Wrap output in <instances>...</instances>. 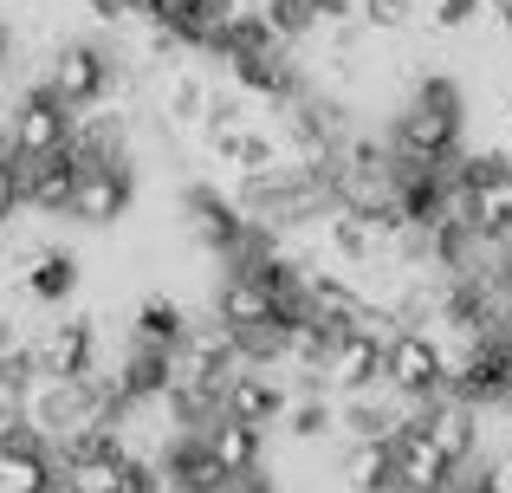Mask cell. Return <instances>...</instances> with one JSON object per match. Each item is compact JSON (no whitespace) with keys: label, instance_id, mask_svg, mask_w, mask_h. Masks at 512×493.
Wrapping results in <instances>:
<instances>
[{"label":"cell","instance_id":"1","mask_svg":"<svg viewBox=\"0 0 512 493\" xmlns=\"http://www.w3.org/2000/svg\"><path fill=\"white\" fill-rule=\"evenodd\" d=\"M111 85H117V59L98 46V39H59V46L46 52V65H39V91H52L65 111L104 104Z\"/></svg>","mask_w":512,"mask_h":493},{"label":"cell","instance_id":"2","mask_svg":"<svg viewBox=\"0 0 512 493\" xmlns=\"http://www.w3.org/2000/svg\"><path fill=\"white\" fill-rule=\"evenodd\" d=\"M137 195H143L137 163H124V156H111V163H78L65 221H78V228H117V221H130Z\"/></svg>","mask_w":512,"mask_h":493},{"label":"cell","instance_id":"3","mask_svg":"<svg viewBox=\"0 0 512 493\" xmlns=\"http://www.w3.org/2000/svg\"><path fill=\"white\" fill-rule=\"evenodd\" d=\"M454 176L467 195V228L474 234H512V156L500 150H461Z\"/></svg>","mask_w":512,"mask_h":493},{"label":"cell","instance_id":"4","mask_svg":"<svg viewBox=\"0 0 512 493\" xmlns=\"http://www.w3.org/2000/svg\"><path fill=\"white\" fill-rule=\"evenodd\" d=\"M72 130H78V111H65L52 91H20L7 111V143L13 156H65L72 150Z\"/></svg>","mask_w":512,"mask_h":493},{"label":"cell","instance_id":"5","mask_svg":"<svg viewBox=\"0 0 512 493\" xmlns=\"http://www.w3.org/2000/svg\"><path fill=\"white\" fill-rule=\"evenodd\" d=\"M214 318H221L227 331H260L279 318V292L266 273H247V266H221V279H214Z\"/></svg>","mask_w":512,"mask_h":493},{"label":"cell","instance_id":"6","mask_svg":"<svg viewBox=\"0 0 512 493\" xmlns=\"http://www.w3.org/2000/svg\"><path fill=\"white\" fill-rule=\"evenodd\" d=\"M331 481L344 493H396V448L383 435H338L331 448Z\"/></svg>","mask_w":512,"mask_h":493},{"label":"cell","instance_id":"7","mask_svg":"<svg viewBox=\"0 0 512 493\" xmlns=\"http://www.w3.org/2000/svg\"><path fill=\"white\" fill-rule=\"evenodd\" d=\"M286 403H292V383L273 377V370L240 364L234 377H221V416H240V422H253V429H279Z\"/></svg>","mask_w":512,"mask_h":493},{"label":"cell","instance_id":"8","mask_svg":"<svg viewBox=\"0 0 512 493\" xmlns=\"http://www.w3.org/2000/svg\"><path fill=\"white\" fill-rule=\"evenodd\" d=\"M383 383V344L363 338V331H338L318 364V390L325 396H357V390H376Z\"/></svg>","mask_w":512,"mask_h":493},{"label":"cell","instance_id":"9","mask_svg":"<svg viewBox=\"0 0 512 493\" xmlns=\"http://www.w3.org/2000/svg\"><path fill=\"white\" fill-rule=\"evenodd\" d=\"M383 383L402 390V396H435L441 390V351L422 325L396 331V338L383 344Z\"/></svg>","mask_w":512,"mask_h":493},{"label":"cell","instance_id":"10","mask_svg":"<svg viewBox=\"0 0 512 493\" xmlns=\"http://www.w3.org/2000/svg\"><path fill=\"white\" fill-rule=\"evenodd\" d=\"M389 448H396V493H454V481H461V468L422 429L389 435Z\"/></svg>","mask_w":512,"mask_h":493},{"label":"cell","instance_id":"11","mask_svg":"<svg viewBox=\"0 0 512 493\" xmlns=\"http://www.w3.org/2000/svg\"><path fill=\"white\" fill-rule=\"evenodd\" d=\"M201 442H208V455H214L221 474H260L266 455H273V429H253V422H240V416H214L208 429H201Z\"/></svg>","mask_w":512,"mask_h":493},{"label":"cell","instance_id":"12","mask_svg":"<svg viewBox=\"0 0 512 493\" xmlns=\"http://www.w3.org/2000/svg\"><path fill=\"white\" fill-rule=\"evenodd\" d=\"M13 169H20L26 215H65L72 208V182H78L72 156H13Z\"/></svg>","mask_w":512,"mask_h":493},{"label":"cell","instance_id":"13","mask_svg":"<svg viewBox=\"0 0 512 493\" xmlns=\"http://www.w3.org/2000/svg\"><path fill=\"white\" fill-rule=\"evenodd\" d=\"M279 442H312V448H325V442H338V396H325V390H299L286 403V416H279Z\"/></svg>","mask_w":512,"mask_h":493},{"label":"cell","instance_id":"14","mask_svg":"<svg viewBox=\"0 0 512 493\" xmlns=\"http://www.w3.org/2000/svg\"><path fill=\"white\" fill-rule=\"evenodd\" d=\"M0 487L7 493H52L59 487V461L52 448H0Z\"/></svg>","mask_w":512,"mask_h":493},{"label":"cell","instance_id":"15","mask_svg":"<svg viewBox=\"0 0 512 493\" xmlns=\"http://www.w3.org/2000/svg\"><path fill=\"white\" fill-rule=\"evenodd\" d=\"M26 215V195H20V169H13V156H0V228L7 221Z\"/></svg>","mask_w":512,"mask_h":493},{"label":"cell","instance_id":"16","mask_svg":"<svg viewBox=\"0 0 512 493\" xmlns=\"http://www.w3.org/2000/svg\"><path fill=\"white\" fill-rule=\"evenodd\" d=\"M480 493H512V455H480Z\"/></svg>","mask_w":512,"mask_h":493},{"label":"cell","instance_id":"17","mask_svg":"<svg viewBox=\"0 0 512 493\" xmlns=\"http://www.w3.org/2000/svg\"><path fill=\"white\" fill-rule=\"evenodd\" d=\"M221 493H279V481H273V474H227V481H221Z\"/></svg>","mask_w":512,"mask_h":493},{"label":"cell","instance_id":"18","mask_svg":"<svg viewBox=\"0 0 512 493\" xmlns=\"http://www.w3.org/2000/svg\"><path fill=\"white\" fill-rule=\"evenodd\" d=\"M493 318H500V331L512 338V273L500 279V286H493Z\"/></svg>","mask_w":512,"mask_h":493},{"label":"cell","instance_id":"19","mask_svg":"<svg viewBox=\"0 0 512 493\" xmlns=\"http://www.w3.org/2000/svg\"><path fill=\"white\" fill-rule=\"evenodd\" d=\"M7 52H13V39H7V26H0V65H7Z\"/></svg>","mask_w":512,"mask_h":493}]
</instances>
